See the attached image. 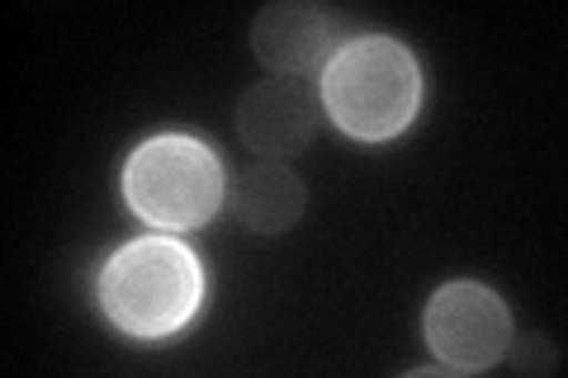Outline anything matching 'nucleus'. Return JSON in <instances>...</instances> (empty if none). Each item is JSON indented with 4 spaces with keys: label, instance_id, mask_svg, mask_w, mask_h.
<instances>
[{
    "label": "nucleus",
    "instance_id": "5",
    "mask_svg": "<svg viewBox=\"0 0 568 378\" xmlns=\"http://www.w3.org/2000/svg\"><path fill=\"white\" fill-rule=\"evenodd\" d=\"M317 123H323V100L294 76H265L237 100V133L265 161L304 152Z\"/></svg>",
    "mask_w": 568,
    "mask_h": 378
},
{
    "label": "nucleus",
    "instance_id": "1",
    "mask_svg": "<svg viewBox=\"0 0 568 378\" xmlns=\"http://www.w3.org/2000/svg\"><path fill=\"white\" fill-rule=\"evenodd\" d=\"M323 110L361 142L398 137L422 110V71L407 43L388 33L346 39L323 67Z\"/></svg>",
    "mask_w": 568,
    "mask_h": 378
},
{
    "label": "nucleus",
    "instance_id": "2",
    "mask_svg": "<svg viewBox=\"0 0 568 378\" xmlns=\"http://www.w3.org/2000/svg\"><path fill=\"white\" fill-rule=\"evenodd\" d=\"M204 265L171 237H138L100 269V308L123 336L166 340L200 313Z\"/></svg>",
    "mask_w": 568,
    "mask_h": 378
},
{
    "label": "nucleus",
    "instance_id": "3",
    "mask_svg": "<svg viewBox=\"0 0 568 378\" xmlns=\"http://www.w3.org/2000/svg\"><path fill=\"white\" fill-rule=\"evenodd\" d=\"M123 200L148 227H204L227 200L223 161L200 137H148L123 166Z\"/></svg>",
    "mask_w": 568,
    "mask_h": 378
},
{
    "label": "nucleus",
    "instance_id": "7",
    "mask_svg": "<svg viewBox=\"0 0 568 378\" xmlns=\"http://www.w3.org/2000/svg\"><path fill=\"white\" fill-rule=\"evenodd\" d=\"M304 213V180L280 161H261V166L242 171L233 185V218L252 232H290Z\"/></svg>",
    "mask_w": 568,
    "mask_h": 378
},
{
    "label": "nucleus",
    "instance_id": "6",
    "mask_svg": "<svg viewBox=\"0 0 568 378\" xmlns=\"http://www.w3.org/2000/svg\"><path fill=\"white\" fill-rule=\"evenodd\" d=\"M252 52L275 71V76H308V71H323L327 58L336 52L332 39V20L317 6L304 0H275L265 6L252 24Z\"/></svg>",
    "mask_w": 568,
    "mask_h": 378
},
{
    "label": "nucleus",
    "instance_id": "4",
    "mask_svg": "<svg viewBox=\"0 0 568 378\" xmlns=\"http://www.w3.org/2000/svg\"><path fill=\"white\" fill-rule=\"evenodd\" d=\"M426 346L446 369L474 374L493 369L497 359L511 350V313L488 284L455 279L446 289H436L422 317Z\"/></svg>",
    "mask_w": 568,
    "mask_h": 378
}]
</instances>
